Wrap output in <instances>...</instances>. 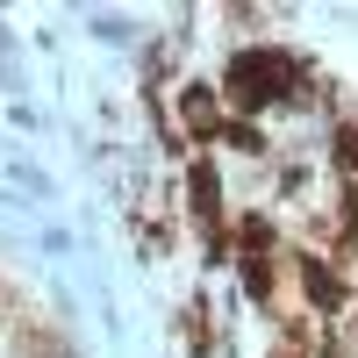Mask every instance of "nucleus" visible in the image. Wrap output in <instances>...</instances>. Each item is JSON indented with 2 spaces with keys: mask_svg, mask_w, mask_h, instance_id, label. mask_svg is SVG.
<instances>
[{
  "mask_svg": "<svg viewBox=\"0 0 358 358\" xmlns=\"http://www.w3.org/2000/svg\"><path fill=\"white\" fill-rule=\"evenodd\" d=\"M222 101H229L236 122H258V115H280V108H315L322 86H315V72L294 50L244 43V50L229 57V72H222Z\"/></svg>",
  "mask_w": 358,
  "mask_h": 358,
  "instance_id": "nucleus-1",
  "label": "nucleus"
},
{
  "mask_svg": "<svg viewBox=\"0 0 358 358\" xmlns=\"http://www.w3.org/2000/svg\"><path fill=\"white\" fill-rule=\"evenodd\" d=\"M187 222L201 229V251H208V258L229 251L236 222H229V208H222V172H215V158H194V172H187Z\"/></svg>",
  "mask_w": 358,
  "mask_h": 358,
  "instance_id": "nucleus-2",
  "label": "nucleus"
},
{
  "mask_svg": "<svg viewBox=\"0 0 358 358\" xmlns=\"http://www.w3.org/2000/svg\"><path fill=\"white\" fill-rule=\"evenodd\" d=\"M229 122H236V115H229V101H222V79H215V86H208V79H187V86H179V136H187V143H222Z\"/></svg>",
  "mask_w": 358,
  "mask_h": 358,
  "instance_id": "nucleus-3",
  "label": "nucleus"
},
{
  "mask_svg": "<svg viewBox=\"0 0 358 358\" xmlns=\"http://www.w3.org/2000/svg\"><path fill=\"white\" fill-rule=\"evenodd\" d=\"M330 172L344 179V187H358V115H344V122L330 129Z\"/></svg>",
  "mask_w": 358,
  "mask_h": 358,
  "instance_id": "nucleus-4",
  "label": "nucleus"
},
{
  "mask_svg": "<svg viewBox=\"0 0 358 358\" xmlns=\"http://www.w3.org/2000/svg\"><path fill=\"white\" fill-rule=\"evenodd\" d=\"M187 344L215 351V308H208V301H187Z\"/></svg>",
  "mask_w": 358,
  "mask_h": 358,
  "instance_id": "nucleus-5",
  "label": "nucleus"
}]
</instances>
